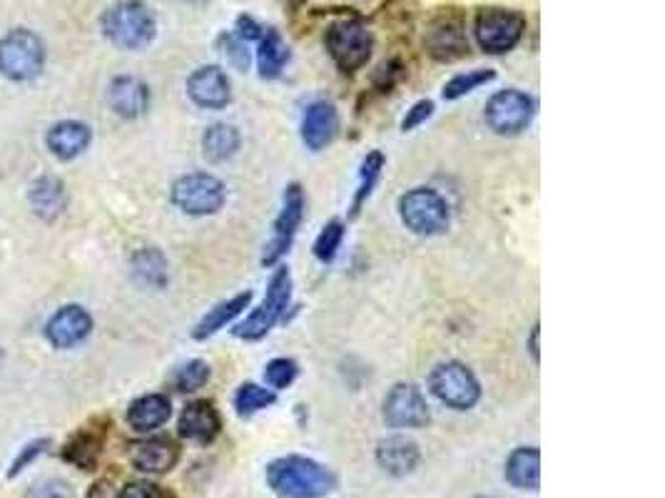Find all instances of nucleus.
Masks as SVG:
<instances>
[{"label": "nucleus", "instance_id": "obj_1", "mask_svg": "<svg viewBox=\"0 0 665 498\" xmlns=\"http://www.w3.org/2000/svg\"><path fill=\"white\" fill-rule=\"evenodd\" d=\"M267 484L282 498H321L335 491L337 478L312 458L282 456L267 466Z\"/></svg>", "mask_w": 665, "mask_h": 498}, {"label": "nucleus", "instance_id": "obj_2", "mask_svg": "<svg viewBox=\"0 0 665 498\" xmlns=\"http://www.w3.org/2000/svg\"><path fill=\"white\" fill-rule=\"evenodd\" d=\"M103 33L123 51H140L158 33V18L142 0H117L103 13Z\"/></svg>", "mask_w": 665, "mask_h": 498}, {"label": "nucleus", "instance_id": "obj_3", "mask_svg": "<svg viewBox=\"0 0 665 498\" xmlns=\"http://www.w3.org/2000/svg\"><path fill=\"white\" fill-rule=\"evenodd\" d=\"M45 65V45L41 38L28 28H15V31L0 38V73L8 81L25 83L41 75Z\"/></svg>", "mask_w": 665, "mask_h": 498}, {"label": "nucleus", "instance_id": "obj_4", "mask_svg": "<svg viewBox=\"0 0 665 498\" xmlns=\"http://www.w3.org/2000/svg\"><path fill=\"white\" fill-rule=\"evenodd\" d=\"M289 299H292V275L287 267H279L270 279L267 295H264L262 305L254 309L247 319L234 327V335L247 341L262 339L272 327L277 325L282 315H285L289 307Z\"/></svg>", "mask_w": 665, "mask_h": 498}, {"label": "nucleus", "instance_id": "obj_5", "mask_svg": "<svg viewBox=\"0 0 665 498\" xmlns=\"http://www.w3.org/2000/svg\"><path fill=\"white\" fill-rule=\"evenodd\" d=\"M524 31L526 18L516 11H506V8H482V11L476 13V41L492 55L514 51L518 41L524 38Z\"/></svg>", "mask_w": 665, "mask_h": 498}, {"label": "nucleus", "instance_id": "obj_6", "mask_svg": "<svg viewBox=\"0 0 665 498\" xmlns=\"http://www.w3.org/2000/svg\"><path fill=\"white\" fill-rule=\"evenodd\" d=\"M325 43L331 61L345 73H355L369 61L374 38L361 21H339L327 28Z\"/></svg>", "mask_w": 665, "mask_h": 498}, {"label": "nucleus", "instance_id": "obj_7", "mask_svg": "<svg viewBox=\"0 0 665 498\" xmlns=\"http://www.w3.org/2000/svg\"><path fill=\"white\" fill-rule=\"evenodd\" d=\"M429 386H432L439 402L456 409V412H466L482 399V386H478L472 369L464 367L462 361H444V364L434 367Z\"/></svg>", "mask_w": 665, "mask_h": 498}, {"label": "nucleus", "instance_id": "obj_8", "mask_svg": "<svg viewBox=\"0 0 665 498\" xmlns=\"http://www.w3.org/2000/svg\"><path fill=\"white\" fill-rule=\"evenodd\" d=\"M399 214L407 230L422 237H432V234L444 232L448 227V208L442 194L429 188L409 190L402 200H399Z\"/></svg>", "mask_w": 665, "mask_h": 498}, {"label": "nucleus", "instance_id": "obj_9", "mask_svg": "<svg viewBox=\"0 0 665 498\" xmlns=\"http://www.w3.org/2000/svg\"><path fill=\"white\" fill-rule=\"evenodd\" d=\"M224 198H228L224 184L208 172L184 174V178L172 184V202L178 204L184 214H192V218H204V214L220 212Z\"/></svg>", "mask_w": 665, "mask_h": 498}, {"label": "nucleus", "instance_id": "obj_10", "mask_svg": "<svg viewBox=\"0 0 665 498\" xmlns=\"http://www.w3.org/2000/svg\"><path fill=\"white\" fill-rule=\"evenodd\" d=\"M536 105L521 91H502L486 103V123L498 135H518L531 123Z\"/></svg>", "mask_w": 665, "mask_h": 498}, {"label": "nucleus", "instance_id": "obj_11", "mask_svg": "<svg viewBox=\"0 0 665 498\" xmlns=\"http://www.w3.org/2000/svg\"><path fill=\"white\" fill-rule=\"evenodd\" d=\"M302 214H305V194H302L299 184H289L285 190L282 212L275 222V237L270 240L267 247H264V257H262L264 267L277 265V262L285 257V252L292 247V240H295L297 234Z\"/></svg>", "mask_w": 665, "mask_h": 498}, {"label": "nucleus", "instance_id": "obj_12", "mask_svg": "<svg viewBox=\"0 0 665 498\" xmlns=\"http://www.w3.org/2000/svg\"><path fill=\"white\" fill-rule=\"evenodd\" d=\"M429 404L414 384H397L384 399V422L394 428H422L429 424Z\"/></svg>", "mask_w": 665, "mask_h": 498}, {"label": "nucleus", "instance_id": "obj_13", "mask_svg": "<svg viewBox=\"0 0 665 498\" xmlns=\"http://www.w3.org/2000/svg\"><path fill=\"white\" fill-rule=\"evenodd\" d=\"M188 95L192 97L194 105L208 107V110H220V107L232 100L230 77L218 65L198 67L188 77Z\"/></svg>", "mask_w": 665, "mask_h": 498}, {"label": "nucleus", "instance_id": "obj_14", "mask_svg": "<svg viewBox=\"0 0 665 498\" xmlns=\"http://www.w3.org/2000/svg\"><path fill=\"white\" fill-rule=\"evenodd\" d=\"M93 331V317L87 315L83 307L67 305L57 309L45 325V337L55 349H71L91 335Z\"/></svg>", "mask_w": 665, "mask_h": 498}, {"label": "nucleus", "instance_id": "obj_15", "mask_svg": "<svg viewBox=\"0 0 665 498\" xmlns=\"http://www.w3.org/2000/svg\"><path fill=\"white\" fill-rule=\"evenodd\" d=\"M426 47L436 61H456L468 53V41L464 33V23L456 15L436 18L426 33Z\"/></svg>", "mask_w": 665, "mask_h": 498}, {"label": "nucleus", "instance_id": "obj_16", "mask_svg": "<svg viewBox=\"0 0 665 498\" xmlns=\"http://www.w3.org/2000/svg\"><path fill=\"white\" fill-rule=\"evenodd\" d=\"M107 103H110L113 110L133 120V117L145 115V110L150 107V91L140 77L133 75H120L110 83V91H107Z\"/></svg>", "mask_w": 665, "mask_h": 498}, {"label": "nucleus", "instance_id": "obj_17", "mask_svg": "<svg viewBox=\"0 0 665 498\" xmlns=\"http://www.w3.org/2000/svg\"><path fill=\"white\" fill-rule=\"evenodd\" d=\"M339 130V117L335 105L329 103H312L305 117H302V140L309 150H325L327 145L335 140Z\"/></svg>", "mask_w": 665, "mask_h": 498}, {"label": "nucleus", "instance_id": "obj_18", "mask_svg": "<svg viewBox=\"0 0 665 498\" xmlns=\"http://www.w3.org/2000/svg\"><path fill=\"white\" fill-rule=\"evenodd\" d=\"M377 464L391 476L412 474L419 464V446L407 436L381 438L377 446Z\"/></svg>", "mask_w": 665, "mask_h": 498}, {"label": "nucleus", "instance_id": "obj_19", "mask_svg": "<svg viewBox=\"0 0 665 498\" xmlns=\"http://www.w3.org/2000/svg\"><path fill=\"white\" fill-rule=\"evenodd\" d=\"M91 138H93L91 128H87L85 123L65 120V123L53 125V128L48 130L45 145L57 160H73V158H77V155L87 150Z\"/></svg>", "mask_w": 665, "mask_h": 498}, {"label": "nucleus", "instance_id": "obj_20", "mask_svg": "<svg viewBox=\"0 0 665 498\" xmlns=\"http://www.w3.org/2000/svg\"><path fill=\"white\" fill-rule=\"evenodd\" d=\"M130 462L138 471L165 474L178 462V448L168 438H148L130 446Z\"/></svg>", "mask_w": 665, "mask_h": 498}, {"label": "nucleus", "instance_id": "obj_21", "mask_svg": "<svg viewBox=\"0 0 665 498\" xmlns=\"http://www.w3.org/2000/svg\"><path fill=\"white\" fill-rule=\"evenodd\" d=\"M180 434L190 442L210 444L220 434V416L210 402H192L180 414Z\"/></svg>", "mask_w": 665, "mask_h": 498}, {"label": "nucleus", "instance_id": "obj_22", "mask_svg": "<svg viewBox=\"0 0 665 498\" xmlns=\"http://www.w3.org/2000/svg\"><path fill=\"white\" fill-rule=\"evenodd\" d=\"M170 414L172 409L168 396L148 394L140 396L138 402H133L130 409H127V424H130L135 432H155V428H160L168 422Z\"/></svg>", "mask_w": 665, "mask_h": 498}, {"label": "nucleus", "instance_id": "obj_23", "mask_svg": "<svg viewBox=\"0 0 665 498\" xmlns=\"http://www.w3.org/2000/svg\"><path fill=\"white\" fill-rule=\"evenodd\" d=\"M506 478L516 488H528V491H536L541 484L539 448H534V446L516 448V452L508 456V462H506Z\"/></svg>", "mask_w": 665, "mask_h": 498}, {"label": "nucleus", "instance_id": "obj_24", "mask_svg": "<svg viewBox=\"0 0 665 498\" xmlns=\"http://www.w3.org/2000/svg\"><path fill=\"white\" fill-rule=\"evenodd\" d=\"M65 202H67L65 184L57 178H51V174H48V178H41L33 182L31 208L35 210L38 218H43L48 222L61 218L65 210Z\"/></svg>", "mask_w": 665, "mask_h": 498}, {"label": "nucleus", "instance_id": "obj_25", "mask_svg": "<svg viewBox=\"0 0 665 498\" xmlns=\"http://www.w3.org/2000/svg\"><path fill=\"white\" fill-rule=\"evenodd\" d=\"M250 301H252L250 292H242V295H238V297H232V299H228V301H220L218 307L210 309L208 315H204V317L200 319V325L194 327L192 337H194V339H208V337H212V335H218L220 329L228 327L234 317H240L242 311L250 307Z\"/></svg>", "mask_w": 665, "mask_h": 498}, {"label": "nucleus", "instance_id": "obj_26", "mask_svg": "<svg viewBox=\"0 0 665 498\" xmlns=\"http://www.w3.org/2000/svg\"><path fill=\"white\" fill-rule=\"evenodd\" d=\"M260 51H257V65H260V75L267 77H279V73L285 71V65L289 61V47L282 41V35L275 31V28H264V33L260 38Z\"/></svg>", "mask_w": 665, "mask_h": 498}, {"label": "nucleus", "instance_id": "obj_27", "mask_svg": "<svg viewBox=\"0 0 665 498\" xmlns=\"http://www.w3.org/2000/svg\"><path fill=\"white\" fill-rule=\"evenodd\" d=\"M202 150H204V158L212 162L230 160L232 155L240 150V133L234 130L232 125H224V123L212 125V128H208L202 135Z\"/></svg>", "mask_w": 665, "mask_h": 498}, {"label": "nucleus", "instance_id": "obj_28", "mask_svg": "<svg viewBox=\"0 0 665 498\" xmlns=\"http://www.w3.org/2000/svg\"><path fill=\"white\" fill-rule=\"evenodd\" d=\"M133 272L138 282L148 287H162L168 282V262L155 247H145L133 257Z\"/></svg>", "mask_w": 665, "mask_h": 498}, {"label": "nucleus", "instance_id": "obj_29", "mask_svg": "<svg viewBox=\"0 0 665 498\" xmlns=\"http://www.w3.org/2000/svg\"><path fill=\"white\" fill-rule=\"evenodd\" d=\"M101 446H103L101 436H95V434H91V432H83V434L73 436V442L65 446L63 456H65L71 464L85 468V471H91V468H93L95 462H97V456H101Z\"/></svg>", "mask_w": 665, "mask_h": 498}, {"label": "nucleus", "instance_id": "obj_30", "mask_svg": "<svg viewBox=\"0 0 665 498\" xmlns=\"http://www.w3.org/2000/svg\"><path fill=\"white\" fill-rule=\"evenodd\" d=\"M275 392L272 389H264L260 384H242L238 396H234V409H238L240 416H252L275 404Z\"/></svg>", "mask_w": 665, "mask_h": 498}, {"label": "nucleus", "instance_id": "obj_31", "mask_svg": "<svg viewBox=\"0 0 665 498\" xmlns=\"http://www.w3.org/2000/svg\"><path fill=\"white\" fill-rule=\"evenodd\" d=\"M381 168H384V155L381 152H371L367 155V160L361 162V172H359V190H357V198H355V204H351V212H359L361 204H365V200L371 194V190H374V184L379 180L381 174Z\"/></svg>", "mask_w": 665, "mask_h": 498}, {"label": "nucleus", "instance_id": "obj_32", "mask_svg": "<svg viewBox=\"0 0 665 498\" xmlns=\"http://www.w3.org/2000/svg\"><path fill=\"white\" fill-rule=\"evenodd\" d=\"M494 77H496L494 71H468L462 75H454L452 81L444 85V97L446 100H458V97L476 91V87L492 83Z\"/></svg>", "mask_w": 665, "mask_h": 498}, {"label": "nucleus", "instance_id": "obj_33", "mask_svg": "<svg viewBox=\"0 0 665 498\" xmlns=\"http://www.w3.org/2000/svg\"><path fill=\"white\" fill-rule=\"evenodd\" d=\"M208 379H210V367L204 364V361L194 359L188 361L182 369H178V374H175V389L184 394L198 392V389L208 384Z\"/></svg>", "mask_w": 665, "mask_h": 498}, {"label": "nucleus", "instance_id": "obj_34", "mask_svg": "<svg viewBox=\"0 0 665 498\" xmlns=\"http://www.w3.org/2000/svg\"><path fill=\"white\" fill-rule=\"evenodd\" d=\"M341 240H345V224L339 220H331L325 224V230L319 232V237L315 242V255L319 262H331L337 257V250Z\"/></svg>", "mask_w": 665, "mask_h": 498}, {"label": "nucleus", "instance_id": "obj_35", "mask_svg": "<svg viewBox=\"0 0 665 498\" xmlns=\"http://www.w3.org/2000/svg\"><path fill=\"white\" fill-rule=\"evenodd\" d=\"M297 364L292 359H272L267 367H264V382L272 386V392H279V389H287L292 382L297 379Z\"/></svg>", "mask_w": 665, "mask_h": 498}, {"label": "nucleus", "instance_id": "obj_36", "mask_svg": "<svg viewBox=\"0 0 665 498\" xmlns=\"http://www.w3.org/2000/svg\"><path fill=\"white\" fill-rule=\"evenodd\" d=\"M220 45H222L224 55H228V61L234 67H240V71H247V67H250V51H247V43H244L242 38H238L234 33H222Z\"/></svg>", "mask_w": 665, "mask_h": 498}, {"label": "nucleus", "instance_id": "obj_37", "mask_svg": "<svg viewBox=\"0 0 665 498\" xmlns=\"http://www.w3.org/2000/svg\"><path fill=\"white\" fill-rule=\"evenodd\" d=\"M25 498H75L71 484L61 481V478H48V481L35 484Z\"/></svg>", "mask_w": 665, "mask_h": 498}, {"label": "nucleus", "instance_id": "obj_38", "mask_svg": "<svg viewBox=\"0 0 665 498\" xmlns=\"http://www.w3.org/2000/svg\"><path fill=\"white\" fill-rule=\"evenodd\" d=\"M48 446H51V442H48V438H38V442H33V444H28L25 448H21V454H18V458H15L13 466H11V474H8V476L13 478V476L21 474L23 468L28 464H31V462H35V458L41 456Z\"/></svg>", "mask_w": 665, "mask_h": 498}, {"label": "nucleus", "instance_id": "obj_39", "mask_svg": "<svg viewBox=\"0 0 665 498\" xmlns=\"http://www.w3.org/2000/svg\"><path fill=\"white\" fill-rule=\"evenodd\" d=\"M432 113H434V103H432V100L416 103V105L412 107V110L407 113L404 120H402V130H414V128H419V125L426 123L429 117H432Z\"/></svg>", "mask_w": 665, "mask_h": 498}, {"label": "nucleus", "instance_id": "obj_40", "mask_svg": "<svg viewBox=\"0 0 665 498\" xmlns=\"http://www.w3.org/2000/svg\"><path fill=\"white\" fill-rule=\"evenodd\" d=\"M117 498H165V496L155 484L138 481V484H127Z\"/></svg>", "mask_w": 665, "mask_h": 498}, {"label": "nucleus", "instance_id": "obj_41", "mask_svg": "<svg viewBox=\"0 0 665 498\" xmlns=\"http://www.w3.org/2000/svg\"><path fill=\"white\" fill-rule=\"evenodd\" d=\"M262 33H264V28L257 25V21H254V18H250V15H240L238 18V33H234V35L242 38L244 43L260 41Z\"/></svg>", "mask_w": 665, "mask_h": 498}, {"label": "nucleus", "instance_id": "obj_42", "mask_svg": "<svg viewBox=\"0 0 665 498\" xmlns=\"http://www.w3.org/2000/svg\"><path fill=\"white\" fill-rule=\"evenodd\" d=\"M539 335H541V331H539V325H536L534 331H531V339H528V349H531V354H534L536 361H539Z\"/></svg>", "mask_w": 665, "mask_h": 498}, {"label": "nucleus", "instance_id": "obj_43", "mask_svg": "<svg viewBox=\"0 0 665 498\" xmlns=\"http://www.w3.org/2000/svg\"><path fill=\"white\" fill-rule=\"evenodd\" d=\"M188 3H202V0H188Z\"/></svg>", "mask_w": 665, "mask_h": 498}]
</instances>
